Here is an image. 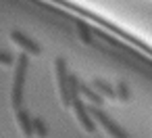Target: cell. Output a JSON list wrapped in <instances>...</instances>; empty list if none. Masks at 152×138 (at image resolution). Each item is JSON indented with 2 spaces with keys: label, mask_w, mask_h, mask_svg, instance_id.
<instances>
[{
  "label": "cell",
  "mask_w": 152,
  "mask_h": 138,
  "mask_svg": "<svg viewBox=\"0 0 152 138\" xmlns=\"http://www.w3.org/2000/svg\"><path fill=\"white\" fill-rule=\"evenodd\" d=\"M15 121L25 138H34V117H29V113L25 109L15 111Z\"/></svg>",
  "instance_id": "8992f818"
},
{
  "label": "cell",
  "mask_w": 152,
  "mask_h": 138,
  "mask_svg": "<svg viewBox=\"0 0 152 138\" xmlns=\"http://www.w3.org/2000/svg\"><path fill=\"white\" fill-rule=\"evenodd\" d=\"M54 80H56V90L61 105L65 109L71 107V94H69V71H67V61L63 57L54 59Z\"/></svg>",
  "instance_id": "7a4b0ae2"
},
{
  "label": "cell",
  "mask_w": 152,
  "mask_h": 138,
  "mask_svg": "<svg viewBox=\"0 0 152 138\" xmlns=\"http://www.w3.org/2000/svg\"><path fill=\"white\" fill-rule=\"evenodd\" d=\"M88 109H90V115H92V119L96 121V125H100L108 138H129L127 132H125L117 121H113L100 107H88Z\"/></svg>",
  "instance_id": "3957f363"
},
{
  "label": "cell",
  "mask_w": 152,
  "mask_h": 138,
  "mask_svg": "<svg viewBox=\"0 0 152 138\" xmlns=\"http://www.w3.org/2000/svg\"><path fill=\"white\" fill-rule=\"evenodd\" d=\"M11 42H13L15 46H19L25 55H34V57H40V55H42V46H40L34 38L25 36V34L19 32V30H13V32H11Z\"/></svg>",
  "instance_id": "5b68a950"
},
{
  "label": "cell",
  "mask_w": 152,
  "mask_h": 138,
  "mask_svg": "<svg viewBox=\"0 0 152 138\" xmlns=\"http://www.w3.org/2000/svg\"><path fill=\"white\" fill-rule=\"evenodd\" d=\"M15 57L13 52H7V50H0V65H15Z\"/></svg>",
  "instance_id": "7c38bea8"
},
{
  "label": "cell",
  "mask_w": 152,
  "mask_h": 138,
  "mask_svg": "<svg viewBox=\"0 0 152 138\" xmlns=\"http://www.w3.org/2000/svg\"><path fill=\"white\" fill-rule=\"evenodd\" d=\"M71 109H73V113H75V119H77V123H79V128H81L83 132H88V134H94V132H96V121L92 119L90 109L86 107V103H83L81 98H75V100L71 103Z\"/></svg>",
  "instance_id": "277c9868"
},
{
  "label": "cell",
  "mask_w": 152,
  "mask_h": 138,
  "mask_svg": "<svg viewBox=\"0 0 152 138\" xmlns=\"http://www.w3.org/2000/svg\"><path fill=\"white\" fill-rule=\"evenodd\" d=\"M27 69H29L27 55H19L15 61V73H13V86H11V105L15 111L23 109V90H25Z\"/></svg>",
  "instance_id": "6da1fadb"
},
{
  "label": "cell",
  "mask_w": 152,
  "mask_h": 138,
  "mask_svg": "<svg viewBox=\"0 0 152 138\" xmlns=\"http://www.w3.org/2000/svg\"><path fill=\"white\" fill-rule=\"evenodd\" d=\"M34 136L36 138H46L48 136V125L42 117H34Z\"/></svg>",
  "instance_id": "9c48e42d"
},
{
  "label": "cell",
  "mask_w": 152,
  "mask_h": 138,
  "mask_svg": "<svg viewBox=\"0 0 152 138\" xmlns=\"http://www.w3.org/2000/svg\"><path fill=\"white\" fill-rule=\"evenodd\" d=\"M92 88H94L102 98H113V100H117V92H115V88H113L108 82H104V80L96 77V80L92 82Z\"/></svg>",
  "instance_id": "ba28073f"
},
{
  "label": "cell",
  "mask_w": 152,
  "mask_h": 138,
  "mask_svg": "<svg viewBox=\"0 0 152 138\" xmlns=\"http://www.w3.org/2000/svg\"><path fill=\"white\" fill-rule=\"evenodd\" d=\"M79 98H83V103H90V107H100L102 100H104V98H102L92 86L81 84V82H79Z\"/></svg>",
  "instance_id": "52a82bcc"
},
{
  "label": "cell",
  "mask_w": 152,
  "mask_h": 138,
  "mask_svg": "<svg viewBox=\"0 0 152 138\" xmlns=\"http://www.w3.org/2000/svg\"><path fill=\"white\" fill-rule=\"evenodd\" d=\"M75 27H77V36H79V40H81V42H92V32H90V27H88L86 23L77 21V23H75Z\"/></svg>",
  "instance_id": "8fae6325"
},
{
  "label": "cell",
  "mask_w": 152,
  "mask_h": 138,
  "mask_svg": "<svg viewBox=\"0 0 152 138\" xmlns=\"http://www.w3.org/2000/svg\"><path fill=\"white\" fill-rule=\"evenodd\" d=\"M115 92H117V100H121V103H127V100L131 98L129 86H127L125 82H119V84H117V88H115Z\"/></svg>",
  "instance_id": "30bf717a"
}]
</instances>
